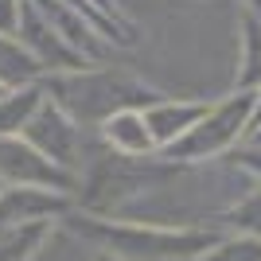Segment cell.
I'll return each instance as SVG.
<instances>
[{
    "label": "cell",
    "mask_w": 261,
    "mask_h": 261,
    "mask_svg": "<svg viewBox=\"0 0 261 261\" xmlns=\"http://www.w3.org/2000/svg\"><path fill=\"white\" fill-rule=\"evenodd\" d=\"M253 121V90H242L238 98L218 101L215 109L207 106V113L191 125V129L172 144L179 156H203V152H218L238 137L246 125Z\"/></svg>",
    "instance_id": "1"
},
{
    "label": "cell",
    "mask_w": 261,
    "mask_h": 261,
    "mask_svg": "<svg viewBox=\"0 0 261 261\" xmlns=\"http://www.w3.org/2000/svg\"><path fill=\"white\" fill-rule=\"evenodd\" d=\"M51 90L55 94H78V98H63V109H70L74 117H109V113H117V106L141 101V90L113 74H66L55 78Z\"/></svg>",
    "instance_id": "2"
},
{
    "label": "cell",
    "mask_w": 261,
    "mask_h": 261,
    "mask_svg": "<svg viewBox=\"0 0 261 261\" xmlns=\"http://www.w3.org/2000/svg\"><path fill=\"white\" fill-rule=\"evenodd\" d=\"M23 133H28V144L39 156H47L51 164H66L70 152H74V144H78L74 117H66L59 106H39L35 117L23 125Z\"/></svg>",
    "instance_id": "3"
},
{
    "label": "cell",
    "mask_w": 261,
    "mask_h": 261,
    "mask_svg": "<svg viewBox=\"0 0 261 261\" xmlns=\"http://www.w3.org/2000/svg\"><path fill=\"white\" fill-rule=\"evenodd\" d=\"M203 113H207L203 101H179V106H172V101H152V109L144 113V125H148L156 144H175Z\"/></svg>",
    "instance_id": "4"
},
{
    "label": "cell",
    "mask_w": 261,
    "mask_h": 261,
    "mask_svg": "<svg viewBox=\"0 0 261 261\" xmlns=\"http://www.w3.org/2000/svg\"><path fill=\"white\" fill-rule=\"evenodd\" d=\"M0 168L8 175H23V179H51L59 184V172L47 156H39L32 144H20L16 137H0Z\"/></svg>",
    "instance_id": "5"
},
{
    "label": "cell",
    "mask_w": 261,
    "mask_h": 261,
    "mask_svg": "<svg viewBox=\"0 0 261 261\" xmlns=\"http://www.w3.org/2000/svg\"><path fill=\"white\" fill-rule=\"evenodd\" d=\"M106 137L113 148H121V152H148L152 148V133H148V125H144V113H137V109H117V113H109L106 117Z\"/></svg>",
    "instance_id": "6"
},
{
    "label": "cell",
    "mask_w": 261,
    "mask_h": 261,
    "mask_svg": "<svg viewBox=\"0 0 261 261\" xmlns=\"http://www.w3.org/2000/svg\"><path fill=\"white\" fill-rule=\"evenodd\" d=\"M59 207H63V199H51L39 187H20V191L0 195V222L4 226L8 222H32V218L47 215V211H59Z\"/></svg>",
    "instance_id": "7"
},
{
    "label": "cell",
    "mask_w": 261,
    "mask_h": 261,
    "mask_svg": "<svg viewBox=\"0 0 261 261\" xmlns=\"http://www.w3.org/2000/svg\"><path fill=\"white\" fill-rule=\"evenodd\" d=\"M39 94H43V90L28 82V86H16L0 98V137H16V133L35 117V109L43 106Z\"/></svg>",
    "instance_id": "8"
},
{
    "label": "cell",
    "mask_w": 261,
    "mask_h": 261,
    "mask_svg": "<svg viewBox=\"0 0 261 261\" xmlns=\"http://www.w3.org/2000/svg\"><path fill=\"white\" fill-rule=\"evenodd\" d=\"M35 74H39L35 55L28 51V47H20L8 32H0V86H4V90L28 86Z\"/></svg>",
    "instance_id": "9"
},
{
    "label": "cell",
    "mask_w": 261,
    "mask_h": 261,
    "mask_svg": "<svg viewBox=\"0 0 261 261\" xmlns=\"http://www.w3.org/2000/svg\"><path fill=\"white\" fill-rule=\"evenodd\" d=\"M242 43H246V59H242V86H257L261 82V23L257 20H246V39H242Z\"/></svg>",
    "instance_id": "10"
},
{
    "label": "cell",
    "mask_w": 261,
    "mask_h": 261,
    "mask_svg": "<svg viewBox=\"0 0 261 261\" xmlns=\"http://www.w3.org/2000/svg\"><path fill=\"white\" fill-rule=\"evenodd\" d=\"M215 261H261V242H234V246H222Z\"/></svg>",
    "instance_id": "11"
},
{
    "label": "cell",
    "mask_w": 261,
    "mask_h": 261,
    "mask_svg": "<svg viewBox=\"0 0 261 261\" xmlns=\"http://www.w3.org/2000/svg\"><path fill=\"white\" fill-rule=\"evenodd\" d=\"M261 125V94H253V121H250V129H257Z\"/></svg>",
    "instance_id": "12"
},
{
    "label": "cell",
    "mask_w": 261,
    "mask_h": 261,
    "mask_svg": "<svg viewBox=\"0 0 261 261\" xmlns=\"http://www.w3.org/2000/svg\"><path fill=\"white\" fill-rule=\"evenodd\" d=\"M253 4V12H257V23H261V0H250Z\"/></svg>",
    "instance_id": "13"
},
{
    "label": "cell",
    "mask_w": 261,
    "mask_h": 261,
    "mask_svg": "<svg viewBox=\"0 0 261 261\" xmlns=\"http://www.w3.org/2000/svg\"><path fill=\"white\" fill-rule=\"evenodd\" d=\"M253 137H257V141H261V129H253Z\"/></svg>",
    "instance_id": "14"
}]
</instances>
